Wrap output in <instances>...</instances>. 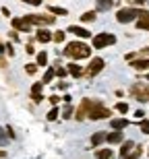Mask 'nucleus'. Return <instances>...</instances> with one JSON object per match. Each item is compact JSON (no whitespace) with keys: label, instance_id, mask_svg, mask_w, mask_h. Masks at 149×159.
<instances>
[{"label":"nucleus","instance_id":"nucleus-42","mask_svg":"<svg viewBox=\"0 0 149 159\" xmlns=\"http://www.w3.org/2000/svg\"><path fill=\"white\" fill-rule=\"evenodd\" d=\"M137 56H145V58H147L149 56V48H143L141 52H137Z\"/></svg>","mask_w":149,"mask_h":159},{"label":"nucleus","instance_id":"nucleus-6","mask_svg":"<svg viewBox=\"0 0 149 159\" xmlns=\"http://www.w3.org/2000/svg\"><path fill=\"white\" fill-rule=\"evenodd\" d=\"M104 66H106V62H104V58H100V56H95V58H91L89 66L85 68V77L87 79H93L97 77L101 70H104Z\"/></svg>","mask_w":149,"mask_h":159},{"label":"nucleus","instance_id":"nucleus-16","mask_svg":"<svg viewBox=\"0 0 149 159\" xmlns=\"http://www.w3.org/2000/svg\"><path fill=\"white\" fill-rule=\"evenodd\" d=\"M135 25H137V29H141V31H149V11H145L143 17H139L137 21H135Z\"/></svg>","mask_w":149,"mask_h":159},{"label":"nucleus","instance_id":"nucleus-46","mask_svg":"<svg viewBox=\"0 0 149 159\" xmlns=\"http://www.w3.org/2000/svg\"><path fill=\"white\" fill-rule=\"evenodd\" d=\"M4 66H6V60L2 58V56H0V68H4Z\"/></svg>","mask_w":149,"mask_h":159},{"label":"nucleus","instance_id":"nucleus-27","mask_svg":"<svg viewBox=\"0 0 149 159\" xmlns=\"http://www.w3.org/2000/svg\"><path fill=\"white\" fill-rule=\"evenodd\" d=\"M114 110L120 112V114H128V103H126V101H118V103L114 106Z\"/></svg>","mask_w":149,"mask_h":159},{"label":"nucleus","instance_id":"nucleus-12","mask_svg":"<svg viewBox=\"0 0 149 159\" xmlns=\"http://www.w3.org/2000/svg\"><path fill=\"white\" fill-rule=\"evenodd\" d=\"M131 68H135V70H139V72H147L149 70V58H135V60H131Z\"/></svg>","mask_w":149,"mask_h":159},{"label":"nucleus","instance_id":"nucleus-18","mask_svg":"<svg viewBox=\"0 0 149 159\" xmlns=\"http://www.w3.org/2000/svg\"><path fill=\"white\" fill-rule=\"evenodd\" d=\"M106 132H104V130H97V132H93V134H91V145H93V147H100L101 143L106 141Z\"/></svg>","mask_w":149,"mask_h":159},{"label":"nucleus","instance_id":"nucleus-24","mask_svg":"<svg viewBox=\"0 0 149 159\" xmlns=\"http://www.w3.org/2000/svg\"><path fill=\"white\" fill-rule=\"evenodd\" d=\"M56 77V68H54V66H50L48 70H46V75H44V79H42V83L44 85H48L50 81H52V79Z\"/></svg>","mask_w":149,"mask_h":159},{"label":"nucleus","instance_id":"nucleus-2","mask_svg":"<svg viewBox=\"0 0 149 159\" xmlns=\"http://www.w3.org/2000/svg\"><path fill=\"white\" fill-rule=\"evenodd\" d=\"M145 8H137V6H124V8H118L116 11V21L120 25H126V23H133L137 21L139 17H143Z\"/></svg>","mask_w":149,"mask_h":159},{"label":"nucleus","instance_id":"nucleus-25","mask_svg":"<svg viewBox=\"0 0 149 159\" xmlns=\"http://www.w3.org/2000/svg\"><path fill=\"white\" fill-rule=\"evenodd\" d=\"M37 66H48V52H37Z\"/></svg>","mask_w":149,"mask_h":159},{"label":"nucleus","instance_id":"nucleus-36","mask_svg":"<svg viewBox=\"0 0 149 159\" xmlns=\"http://www.w3.org/2000/svg\"><path fill=\"white\" fill-rule=\"evenodd\" d=\"M131 2V6H145L147 4V0H128Z\"/></svg>","mask_w":149,"mask_h":159},{"label":"nucleus","instance_id":"nucleus-49","mask_svg":"<svg viewBox=\"0 0 149 159\" xmlns=\"http://www.w3.org/2000/svg\"><path fill=\"white\" fill-rule=\"evenodd\" d=\"M147 95H149V87H147Z\"/></svg>","mask_w":149,"mask_h":159},{"label":"nucleus","instance_id":"nucleus-44","mask_svg":"<svg viewBox=\"0 0 149 159\" xmlns=\"http://www.w3.org/2000/svg\"><path fill=\"white\" fill-rule=\"evenodd\" d=\"M0 12H2V15H4V17H11V11H8V8H6V6H4V8H2V11H0Z\"/></svg>","mask_w":149,"mask_h":159},{"label":"nucleus","instance_id":"nucleus-47","mask_svg":"<svg viewBox=\"0 0 149 159\" xmlns=\"http://www.w3.org/2000/svg\"><path fill=\"white\" fill-rule=\"evenodd\" d=\"M4 155H6V153H4V151H0V157H4Z\"/></svg>","mask_w":149,"mask_h":159},{"label":"nucleus","instance_id":"nucleus-50","mask_svg":"<svg viewBox=\"0 0 149 159\" xmlns=\"http://www.w3.org/2000/svg\"><path fill=\"white\" fill-rule=\"evenodd\" d=\"M147 155H149V151H147Z\"/></svg>","mask_w":149,"mask_h":159},{"label":"nucleus","instance_id":"nucleus-34","mask_svg":"<svg viewBox=\"0 0 149 159\" xmlns=\"http://www.w3.org/2000/svg\"><path fill=\"white\" fill-rule=\"evenodd\" d=\"M139 128H141L143 134H149V120H143V122L139 124Z\"/></svg>","mask_w":149,"mask_h":159},{"label":"nucleus","instance_id":"nucleus-14","mask_svg":"<svg viewBox=\"0 0 149 159\" xmlns=\"http://www.w3.org/2000/svg\"><path fill=\"white\" fill-rule=\"evenodd\" d=\"M66 68H68V75H71V77H75V79L85 77V68H83V66H79L77 62H71Z\"/></svg>","mask_w":149,"mask_h":159},{"label":"nucleus","instance_id":"nucleus-33","mask_svg":"<svg viewBox=\"0 0 149 159\" xmlns=\"http://www.w3.org/2000/svg\"><path fill=\"white\" fill-rule=\"evenodd\" d=\"M54 68H56V77H60V79H64L68 75V68H62V66H54Z\"/></svg>","mask_w":149,"mask_h":159},{"label":"nucleus","instance_id":"nucleus-9","mask_svg":"<svg viewBox=\"0 0 149 159\" xmlns=\"http://www.w3.org/2000/svg\"><path fill=\"white\" fill-rule=\"evenodd\" d=\"M11 25H12V29H15V31H21V33H31V23L25 17H12Z\"/></svg>","mask_w":149,"mask_h":159},{"label":"nucleus","instance_id":"nucleus-39","mask_svg":"<svg viewBox=\"0 0 149 159\" xmlns=\"http://www.w3.org/2000/svg\"><path fill=\"white\" fill-rule=\"evenodd\" d=\"M25 52H27V54L31 56V54H35V48L31 46V43H27V46H25Z\"/></svg>","mask_w":149,"mask_h":159},{"label":"nucleus","instance_id":"nucleus-21","mask_svg":"<svg viewBox=\"0 0 149 159\" xmlns=\"http://www.w3.org/2000/svg\"><path fill=\"white\" fill-rule=\"evenodd\" d=\"M97 12H100V11H87V12H83V15H81V21H83V23H93V21L97 19Z\"/></svg>","mask_w":149,"mask_h":159},{"label":"nucleus","instance_id":"nucleus-5","mask_svg":"<svg viewBox=\"0 0 149 159\" xmlns=\"http://www.w3.org/2000/svg\"><path fill=\"white\" fill-rule=\"evenodd\" d=\"M25 19H27L31 25H37V27H50V25H54V21H56V17H52L50 12H44V15L33 12V15H25Z\"/></svg>","mask_w":149,"mask_h":159},{"label":"nucleus","instance_id":"nucleus-37","mask_svg":"<svg viewBox=\"0 0 149 159\" xmlns=\"http://www.w3.org/2000/svg\"><path fill=\"white\" fill-rule=\"evenodd\" d=\"M21 2H25V4H31V6H40L44 0H21Z\"/></svg>","mask_w":149,"mask_h":159},{"label":"nucleus","instance_id":"nucleus-41","mask_svg":"<svg viewBox=\"0 0 149 159\" xmlns=\"http://www.w3.org/2000/svg\"><path fill=\"white\" fill-rule=\"evenodd\" d=\"M6 134H8V139H15V130H12V126H6Z\"/></svg>","mask_w":149,"mask_h":159},{"label":"nucleus","instance_id":"nucleus-22","mask_svg":"<svg viewBox=\"0 0 149 159\" xmlns=\"http://www.w3.org/2000/svg\"><path fill=\"white\" fill-rule=\"evenodd\" d=\"M48 12H50V15H60V17H66V15H68V8H64V6H48Z\"/></svg>","mask_w":149,"mask_h":159},{"label":"nucleus","instance_id":"nucleus-10","mask_svg":"<svg viewBox=\"0 0 149 159\" xmlns=\"http://www.w3.org/2000/svg\"><path fill=\"white\" fill-rule=\"evenodd\" d=\"M42 89H44V83L40 81V83H33L31 85V89H29V95H31V99H33V103H42L46 97L42 95Z\"/></svg>","mask_w":149,"mask_h":159},{"label":"nucleus","instance_id":"nucleus-38","mask_svg":"<svg viewBox=\"0 0 149 159\" xmlns=\"http://www.w3.org/2000/svg\"><path fill=\"white\" fill-rule=\"evenodd\" d=\"M6 54H8V56H15V48H12V43H6Z\"/></svg>","mask_w":149,"mask_h":159},{"label":"nucleus","instance_id":"nucleus-31","mask_svg":"<svg viewBox=\"0 0 149 159\" xmlns=\"http://www.w3.org/2000/svg\"><path fill=\"white\" fill-rule=\"evenodd\" d=\"M6 143H8V134H6V128L0 126V147H6Z\"/></svg>","mask_w":149,"mask_h":159},{"label":"nucleus","instance_id":"nucleus-20","mask_svg":"<svg viewBox=\"0 0 149 159\" xmlns=\"http://www.w3.org/2000/svg\"><path fill=\"white\" fill-rule=\"evenodd\" d=\"M116 155H114L112 149H97L95 151V159H114Z\"/></svg>","mask_w":149,"mask_h":159},{"label":"nucleus","instance_id":"nucleus-7","mask_svg":"<svg viewBox=\"0 0 149 159\" xmlns=\"http://www.w3.org/2000/svg\"><path fill=\"white\" fill-rule=\"evenodd\" d=\"M95 101H97V99H89V97H85V99L79 103V107L75 110V118H77L79 122H81V120H85V118H87V114H89V110L93 107V103H95Z\"/></svg>","mask_w":149,"mask_h":159},{"label":"nucleus","instance_id":"nucleus-40","mask_svg":"<svg viewBox=\"0 0 149 159\" xmlns=\"http://www.w3.org/2000/svg\"><path fill=\"white\" fill-rule=\"evenodd\" d=\"M8 35H11V39H12V41H19V31H15V29H12L11 33H8Z\"/></svg>","mask_w":149,"mask_h":159},{"label":"nucleus","instance_id":"nucleus-48","mask_svg":"<svg viewBox=\"0 0 149 159\" xmlns=\"http://www.w3.org/2000/svg\"><path fill=\"white\" fill-rule=\"evenodd\" d=\"M145 79H147V81H149V72H147V75H145Z\"/></svg>","mask_w":149,"mask_h":159},{"label":"nucleus","instance_id":"nucleus-19","mask_svg":"<svg viewBox=\"0 0 149 159\" xmlns=\"http://www.w3.org/2000/svg\"><path fill=\"white\" fill-rule=\"evenodd\" d=\"M110 126H112L114 130H124L126 126H128V120L126 118H114V120H110Z\"/></svg>","mask_w":149,"mask_h":159},{"label":"nucleus","instance_id":"nucleus-35","mask_svg":"<svg viewBox=\"0 0 149 159\" xmlns=\"http://www.w3.org/2000/svg\"><path fill=\"white\" fill-rule=\"evenodd\" d=\"M48 101L52 103V106H58V103H60V97H58V95H50Z\"/></svg>","mask_w":149,"mask_h":159},{"label":"nucleus","instance_id":"nucleus-17","mask_svg":"<svg viewBox=\"0 0 149 159\" xmlns=\"http://www.w3.org/2000/svg\"><path fill=\"white\" fill-rule=\"evenodd\" d=\"M106 141L110 143V145H118V143L124 141V134H122V130H114V132H110V134L106 136Z\"/></svg>","mask_w":149,"mask_h":159},{"label":"nucleus","instance_id":"nucleus-8","mask_svg":"<svg viewBox=\"0 0 149 159\" xmlns=\"http://www.w3.org/2000/svg\"><path fill=\"white\" fill-rule=\"evenodd\" d=\"M131 95L135 97L137 101H141V103H145V101H149V95H147V85L145 83H135L131 87Z\"/></svg>","mask_w":149,"mask_h":159},{"label":"nucleus","instance_id":"nucleus-26","mask_svg":"<svg viewBox=\"0 0 149 159\" xmlns=\"http://www.w3.org/2000/svg\"><path fill=\"white\" fill-rule=\"evenodd\" d=\"M64 37H66V33L62 29H58V31H54V33H52V41H54V43H62Z\"/></svg>","mask_w":149,"mask_h":159},{"label":"nucleus","instance_id":"nucleus-29","mask_svg":"<svg viewBox=\"0 0 149 159\" xmlns=\"http://www.w3.org/2000/svg\"><path fill=\"white\" fill-rule=\"evenodd\" d=\"M141 153H143V147H139V145H137V147L131 151V155H128L126 159H141Z\"/></svg>","mask_w":149,"mask_h":159},{"label":"nucleus","instance_id":"nucleus-4","mask_svg":"<svg viewBox=\"0 0 149 159\" xmlns=\"http://www.w3.org/2000/svg\"><path fill=\"white\" fill-rule=\"evenodd\" d=\"M110 116H112V110H110V107H106L100 99L93 103V107H91L89 114H87V118H89V120H108Z\"/></svg>","mask_w":149,"mask_h":159},{"label":"nucleus","instance_id":"nucleus-15","mask_svg":"<svg viewBox=\"0 0 149 159\" xmlns=\"http://www.w3.org/2000/svg\"><path fill=\"white\" fill-rule=\"evenodd\" d=\"M135 147H137V145H135L133 141H122V143H120V157L126 159L128 155H131V151H133Z\"/></svg>","mask_w":149,"mask_h":159},{"label":"nucleus","instance_id":"nucleus-30","mask_svg":"<svg viewBox=\"0 0 149 159\" xmlns=\"http://www.w3.org/2000/svg\"><path fill=\"white\" fill-rule=\"evenodd\" d=\"M25 72L33 77V75L37 72V62H29V64H25Z\"/></svg>","mask_w":149,"mask_h":159},{"label":"nucleus","instance_id":"nucleus-1","mask_svg":"<svg viewBox=\"0 0 149 159\" xmlns=\"http://www.w3.org/2000/svg\"><path fill=\"white\" fill-rule=\"evenodd\" d=\"M66 58H72V60H85V58H91V48L83 41H71L66 43V50H62Z\"/></svg>","mask_w":149,"mask_h":159},{"label":"nucleus","instance_id":"nucleus-3","mask_svg":"<svg viewBox=\"0 0 149 159\" xmlns=\"http://www.w3.org/2000/svg\"><path fill=\"white\" fill-rule=\"evenodd\" d=\"M114 43H116V35H114V33H108V31L95 33V35H93V39H91L93 50H104V48L114 46Z\"/></svg>","mask_w":149,"mask_h":159},{"label":"nucleus","instance_id":"nucleus-13","mask_svg":"<svg viewBox=\"0 0 149 159\" xmlns=\"http://www.w3.org/2000/svg\"><path fill=\"white\" fill-rule=\"evenodd\" d=\"M35 39L40 43H48V41H52V31H48V27H40L35 31Z\"/></svg>","mask_w":149,"mask_h":159},{"label":"nucleus","instance_id":"nucleus-28","mask_svg":"<svg viewBox=\"0 0 149 159\" xmlns=\"http://www.w3.org/2000/svg\"><path fill=\"white\" fill-rule=\"evenodd\" d=\"M58 116H60V110H58V107H56V106H54L52 110H50V112H48V116H46V118H48L50 122H54V120H58Z\"/></svg>","mask_w":149,"mask_h":159},{"label":"nucleus","instance_id":"nucleus-43","mask_svg":"<svg viewBox=\"0 0 149 159\" xmlns=\"http://www.w3.org/2000/svg\"><path fill=\"white\" fill-rule=\"evenodd\" d=\"M66 87H68V83H64V81H62V79H60V83H58V89H62V91H64Z\"/></svg>","mask_w":149,"mask_h":159},{"label":"nucleus","instance_id":"nucleus-11","mask_svg":"<svg viewBox=\"0 0 149 159\" xmlns=\"http://www.w3.org/2000/svg\"><path fill=\"white\" fill-rule=\"evenodd\" d=\"M68 33L77 35L79 39H89L91 37V31L85 29V27H81V25H71V27H68Z\"/></svg>","mask_w":149,"mask_h":159},{"label":"nucleus","instance_id":"nucleus-32","mask_svg":"<svg viewBox=\"0 0 149 159\" xmlns=\"http://www.w3.org/2000/svg\"><path fill=\"white\" fill-rule=\"evenodd\" d=\"M72 112H75V110H72V107H71V103H66V107H64V110H62V118H72Z\"/></svg>","mask_w":149,"mask_h":159},{"label":"nucleus","instance_id":"nucleus-23","mask_svg":"<svg viewBox=\"0 0 149 159\" xmlns=\"http://www.w3.org/2000/svg\"><path fill=\"white\" fill-rule=\"evenodd\" d=\"M114 6V0H97V8L95 11H110Z\"/></svg>","mask_w":149,"mask_h":159},{"label":"nucleus","instance_id":"nucleus-45","mask_svg":"<svg viewBox=\"0 0 149 159\" xmlns=\"http://www.w3.org/2000/svg\"><path fill=\"white\" fill-rule=\"evenodd\" d=\"M62 101H64V103H71L72 97H71V95H64V97H62Z\"/></svg>","mask_w":149,"mask_h":159}]
</instances>
